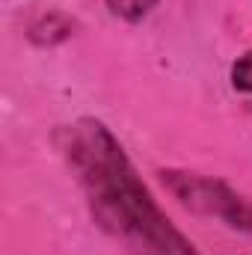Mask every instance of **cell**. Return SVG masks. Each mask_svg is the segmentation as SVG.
<instances>
[{
    "instance_id": "obj_1",
    "label": "cell",
    "mask_w": 252,
    "mask_h": 255,
    "mask_svg": "<svg viewBox=\"0 0 252 255\" xmlns=\"http://www.w3.org/2000/svg\"><path fill=\"white\" fill-rule=\"evenodd\" d=\"M57 145L86 193L92 220L130 255H199L157 208L116 136L98 119H77Z\"/></svg>"
},
{
    "instance_id": "obj_2",
    "label": "cell",
    "mask_w": 252,
    "mask_h": 255,
    "mask_svg": "<svg viewBox=\"0 0 252 255\" xmlns=\"http://www.w3.org/2000/svg\"><path fill=\"white\" fill-rule=\"evenodd\" d=\"M163 184L172 190V196L196 214L205 217H220L226 226L252 232V202L247 196L235 193L226 181L217 178H202L193 172H160Z\"/></svg>"
},
{
    "instance_id": "obj_3",
    "label": "cell",
    "mask_w": 252,
    "mask_h": 255,
    "mask_svg": "<svg viewBox=\"0 0 252 255\" xmlns=\"http://www.w3.org/2000/svg\"><path fill=\"white\" fill-rule=\"evenodd\" d=\"M154 3H157V0H107L110 12L119 15V18H125V21H139V18H145V15L154 9Z\"/></svg>"
},
{
    "instance_id": "obj_4",
    "label": "cell",
    "mask_w": 252,
    "mask_h": 255,
    "mask_svg": "<svg viewBox=\"0 0 252 255\" xmlns=\"http://www.w3.org/2000/svg\"><path fill=\"white\" fill-rule=\"evenodd\" d=\"M232 83H235V89L252 95V51L232 65Z\"/></svg>"
}]
</instances>
